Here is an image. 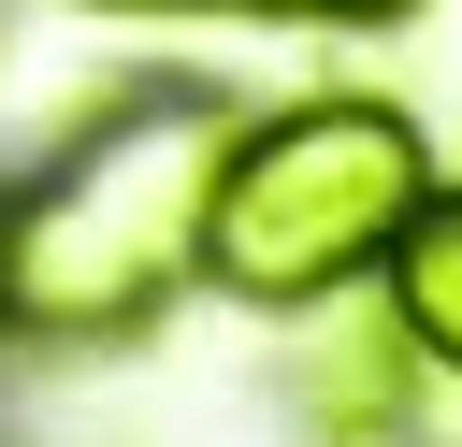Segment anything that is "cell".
<instances>
[{
	"label": "cell",
	"instance_id": "cell-1",
	"mask_svg": "<svg viewBox=\"0 0 462 447\" xmlns=\"http://www.w3.org/2000/svg\"><path fill=\"white\" fill-rule=\"evenodd\" d=\"M217 72L101 87L14 187H0V346H130L202 288V202L231 159Z\"/></svg>",
	"mask_w": 462,
	"mask_h": 447
},
{
	"label": "cell",
	"instance_id": "cell-2",
	"mask_svg": "<svg viewBox=\"0 0 462 447\" xmlns=\"http://www.w3.org/2000/svg\"><path fill=\"white\" fill-rule=\"evenodd\" d=\"M419 187H433V130L375 87L231 115V159H217V202H202V288L245 303V317H303V303H332L390 260Z\"/></svg>",
	"mask_w": 462,
	"mask_h": 447
},
{
	"label": "cell",
	"instance_id": "cell-3",
	"mask_svg": "<svg viewBox=\"0 0 462 447\" xmlns=\"http://www.w3.org/2000/svg\"><path fill=\"white\" fill-rule=\"evenodd\" d=\"M433 389L448 375L419 360V332L390 317L375 274L289 317V418H303V447H419L433 433Z\"/></svg>",
	"mask_w": 462,
	"mask_h": 447
},
{
	"label": "cell",
	"instance_id": "cell-4",
	"mask_svg": "<svg viewBox=\"0 0 462 447\" xmlns=\"http://www.w3.org/2000/svg\"><path fill=\"white\" fill-rule=\"evenodd\" d=\"M375 288H390V317L419 332V360L462 389V173H433V187L404 202V231H390Z\"/></svg>",
	"mask_w": 462,
	"mask_h": 447
},
{
	"label": "cell",
	"instance_id": "cell-5",
	"mask_svg": "<svg viewBox=\"0 0 462 447\" xmlns=\"http://www.w3.org/2000/svg\"><path fill=\"white\" fill-rule=\"evenodd\" d=\"M231 14H274V29H404L419 0H231Z\"/></svg>",
	"mask_w": 462,
	"mask_h": 447
},
{
	"label": "cell",
	"instance_id": "cell-6",
	"mask_svg": "<svg viewBox=\"0 0 462 447\" xmlns=\"http://www.w3.org/2000/svg\"><path fill=\"white\" fill-rule=\"evenodd\" d=\"M72 14H188V0H72Z\"/></svg>",
	"mask_w": 462,
	"mask_h": 447
}]
</instances>
